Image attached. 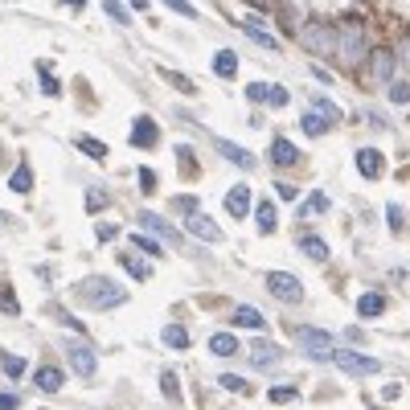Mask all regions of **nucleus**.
<instances>
[{
    "label": "nucleus",
    "mask_w": 410,
    "mask_h": 410,
    "mask_svg": "<svg viewBox=\"0 0 410 410\" xmlns=\"http://www.w3.org/2000/svg\"><path fill=\"white\" fill-rule=\"evenodd\" d=\"M271 107H287V86H275V95H271Z\"/></svg>",
    "instance_id": "864d4df0"
},
{
    "label": "nucleus",
    "mask_w": 410,
    "mask_h": 410,
    "mask_svg": "<svg viewBox=\"0 0 410 410\" xmlns=\"http://www.w3.org/2000/svg\"><path fill=\"white\" fill-rule=\"evenodd\" d=\"M299 128H304V135L320 140V135H328V131H332V119H324L320 111H308L304 119H299Z\"/></svg>",
    "instance_id": "b1692460"
},
{
    "label": "nucleus",
    "mask_w": 410,
    "mask_h": 410,
    "mask_svg": "<svg viewBox=\"0 0 410 410\" xmlns=\"http://www.w3.org/2000/svg\"><path fill=\"white\" fill-rule=\"evenodd\" d=\"M222 390H230V394H250L255 386H250V381H242V377H234V374H222Z\"/></svg>",
    "instance_id": "e433bc0d"
},
{
    "label": "nucleus",
    "mask_w": 410,
    "mask_h": 410,
    "mask_svg": "<svg viewBox=\"0 0 410 410\" xmlns=\"http://www.w3.org/2000/svg\"><path fill=\"white\" fill-rule=\"evenodd\" d=\"M295 344H299V353H308L312 361L332 357V337H328L324 328H295Z\"/></svg>",
    "instance_id": "20e7f679"
},
{
    "label": "nucleus",
    "mask_w": 410,
    "mask_h": 410,
    "mask_svg": "<svg viewBox=\"0 0 410 410\" xmlns=\"http://www.w3.org/2000/svg\"><path fill=\"white\" fill-rule=\"evenodd\" d=\"M267 292L283 304H304V283L292 271H267Z\"/></svg>",
    "instance_id": "39448f33"
},
{
    "label": "nucleus",
    "mask_w": 410,
    "mask_h": 410,
    "mask_svg": "<svg viewBox=\"0 0 410 410\" xmlns=\"http://www.w3.org/2000/svg\"><path fill=\"white\" fill-rule=\"evenodd\" d=\"M9 189H13V193H29V189H33V173H29V164H21L13 177H9Z\"/></svg>",
    "instance_id": "c756f323"
},
{
    "label": "nucleus",
    "mask_w": 410,
    "mask_h": 410,
    "mask_svg": "<svg viewBox=\"0 0 410 410\" xmlns=\"http://www.w3.org/2000/svg\"><path fill=\"white\" fill-rule=\"evenodd\" d=\"M275 197H283V201H295V197H299V189H295L292 180H275Z\"/></svg>",
    "instance_id": "c03bdc74"
},
{
    "label": "nucleus",
    "mask_w": 410,
    "mask_h": 410,
    "mask_svg": "<svg viewBox=\"0 0 410 410\" xmlns=\"http://www.w3.org/2000/svg\"><path fill=\"white\" fill-rule=\"evenodd\" d=\"M386 222H390L394 234H402V230H406V213H402V205H386Z\"/></svg>",
    "instance_id": "c9c22d12"
},
{
    "label": "nucleus",
    "mask_w": 410,
    "mask_h": 410,
    "mask_svg": "<svg viewBox=\"0 0 410 410\" xmlns=\"http://www.w3.org/2000/svg\"><path fill=\"white\" fill-rule=\"evenodd\" d=\"M295 398H299V394H295L292 386H275V390H271V402H295Z\"/></svg>",
    "instance_id": "a18cd8bd"
},
{
    "label": "nucleus",
    "mask_w": 410,
    "mask_h": 410,
    "mask_svg": "<svg viewBox=\"0 0 410 410\" xmlns=\"http://www.w3.org/2000/svg\"><path fill=\"white\" fill-rule=\"evenodd\" d=\"M95 234H98V242H111V238H119V226H111V222H103V226H98Z\"/></svg>",
    "instance_id": "8fccbe9b"
},
{
    "label": "nucleus",
    "mask_w": 410,
    "mask_h": 410,
    "mask_svg": "<svg viewBox=\"0 0 410 410\" xmlns=\"http://www.w3.org/2000/svg\"><path fill=\"white\" fill-rule=\"evenodd\" d=\"M66 361H70V369L78 377H95V369H98V357L91 353V344H82V341H66Z\"/></svg>",
    "instance_id": "0eeeda50"
},
{
    "label": "nucleus",
    "mask_w": 410,
    "mask_h": 410,
    "mask_svg": "<svg viewBox=\"0 0 410 410\" xmlns=\"http://www.w3.org/2000/svg\"><path fill=\"white\" fill-rule=\"evenodd\" d=\"M177 160H180V168H185V177H201V164H197L189 144H177Z\"/></svg>",
    "instance_id": "bb28decb"
},
{
    "label": "nucleus",
    "mask_w": 410,
    "mask_h": 410,
    "mask_svg": "<svg viewBox=\"0 0 410 410\" xmlns=\"http://www.w3.org/2000/svg\"><path fill=\"white\" fill-rule=\"evenodd\" d=\"M131 144L135 148H156L160 144V123L152 115H135L131 119Z\"/></svg>",
    "instance_id": "1a4fd4ad"
},
{
    "label": "nucleus",
    "mask_w": 410,
    "mask_h": 410,
    "mask_svg": "<svg viewBox=\"0 0 410 410\" xmlns=\"http://www.w3.org/2000/svg\"><path fill=\"white\" fill-rule=\"evenodd\" d=\"M312 107H316V111L324 115V119H332V123H337V119H341V111H337V103H332V98H312Z\"/></svg>",
    "instance_id": "4c0bfd02"
},
{
    "label": "nucleus",
    "mask_w": 410,
    "mask_h": 410,
    "mask_svg": "<svg viewBox=\"0 0 410 410\" xmlns=\"http://www.w3.org/2000/svg\"><path fill=\"white\" fill-rule=\"evenodd\" d=\"M0 369H4L9 377H25L29 365H25V357H16V353H0Z\"/></svg>",
    "instance_id": "7c9ffc66"
},
{
    "label": "nucleus",
    "mask_w": 410,
    "mask_h": 410,
    "mask_svg": "<svg viewBox=\"0 0 410 410\" xmlns=\"http://www.w3.org/2000/svg\"><path fill=\"white\" fill-rule=\"evenodd\" d=\"M271 95H275V86H267V82H250L246 86V98L259 103V107H271Z\"/></svg>",
    "instance_id": "c85d7f7f"
},
{
    "label": "nucleus",
    "mask_w": 410,
    "mask_h": 410,
    "mask_svg": "<svg viewBox=\"0 0 410 410\" xmlns=\"http://www.w3.org/2000/svg\"><path fill=\"white\" fill-rule=\"evenodd\" d=\"M295 246H299L312 262H328V242L320 238V234H299V238H295Z\"/></svg>",
    "instance_id": "f3484780"
},
{
    "label": "nucleus",
    "mask_w": 410,
    "mask_h": 410,
    "mask_svg": "<svg viewBox=\"0 0 410 410\" xmlns=\"http://www.w3.org/2000/svg\"><path fill=\"white\" fill-rule=\"evenodd\" d=\"M164 9H173L177 16H189V21H197V9L189 4V0H160Z\"/></svg>",
    "instance_id": "58836bf2"
},
{
    "label": "nucleus",
    "mask_w": 410,
    "mask_h": 410,
    "mask_svg": "<svg viewBox=\"0 0 410 410\" xmlns=\"http://www.w3.org/2000/svg\"><path fill=\"white\" fill-rule=\"evenodd\" d=\"M390 98H394V103H410V82H394Z\"/></svg>",
    "instance_id": "49530a36"
},
{
    "label": "nucleus",
    "mask_w": 410,
    "mask_h": 410,
    "mask_svg": "<svg viewBox=\"0 0 410 410\" xmlns=\"http://www.w3.org/2000/svg\"><path fill=\"white\" fill-rule=\"evenodd\" d=\"M131 9H148V0H131Z\"/></svg>",
    "instance_id": "13d9d810"
},
{
    "label": "nucleus",
    "mask_w": 410,
    "mask_h": 410,
    "mask_svg": "<svg viewBox=\"0 0 410 410\" xmlns=\"http://www.w3.org/2000/svg\"><path fill=\"white\" fill-rule=\"evenodd\" d=\"M160 390H164L168 402H180V386H177V374H173V369H164L160 374Z\"/></svg>",
    "instance_id": "72a5a7b5"
},
{
    "label": "nucleus",
    "mask_w": 410,
    "mask_h": 410,
    "mask_svg": "<svg viewBox=\"0 0 410 410\" xmlns=\"http://www.w3.org/2000/svg\"><path fill=\"white\" fill-rule=\"evenodd\" d=\"M357 316H365V320H377V316H386V295H381V292L357 295Z\"/></svg>",
    "instance_id": "a211bd4d"
},
{
    "label": "nucleus",
    "mask_w": 410,
    "mask_h": 410,
    "mask_svg": "<svg viewBox=\"0 0 410 410\" xmlns=\"http://www.w3.org/2000/svg\"><path fill=\"white\" fill-rule=\"evenodd\" d=\"M255 226H259V234H275V226H279L275 201H259L255 205Z\"/></svg>",
    "instance_id": "412c9836"
},
{
    "label": "nucleus",
    "mask_w": 410,
    "mask_h": 410,
    "mask_svg": "<svg viewBox=\"0 0 410 410\" xmlns=\"http://www.w3.org/2000/svg\"><path fill=\"white\" fill-rule=\"evenodd\" d=\"M160 74H164L168 82H173V86H180V91H189V95H193V82H189V78H180L177 70H160Z\"/></svg>",
    "instance_id": "de8ad7c7"
},
{
    "label": "nucleus",
    "mask_w": 410,
    "mask_h": 410,
    "mask_svg": "<svg viewBox=\"0 0 410 410\" xmlns=\"http://www.w3.org/2000/svg\"><path fill=\"white\" fill-rule=\"evenodd\" d=\"M210 353H217V357H234V353H238V341H234L230 332H217V337H210Z\"/></svg>",
    "instance_id": "a878e982"
},
{
    "label": "nucleus",
    "mask_w": 410,
    "mask_h": 410,
    "mask_svg": "<svg viewBox=\"0 0 410 410\" xmlns=\"http://www.w3.org/2000/svg\"><path fill=\"white\" fill-rule=\"evenodd\" d=\"M226 213L230 217H246L250 213V185H234L226 193Z\"/></svg>",
    "instance_id": "dca6fc26"
},
{
    "label": "nucleus",
    "mask_w": 410,
    "mask_h": 410,
    "mask_svg": "<svg viewBox=\"0 0 410 410\" xmlns=\"http://www.w3.org/2000/svg\"><path fill=\"white\" fill-rule=\"evenodd\" d=\"M299 46L308 49V53H332V49H337V25L308 21V25L299 29Z\"/></svg>",
    "instance_id": "7ed1b4c3"
},
{
    "label": "nucleus",
    "mask_w": 410,
    "mask_h": 410,
    "mask_svg": "<svg viewBox=\"0 0 410 410\" xmlns=\"http://www.w3.org/2000/svg\"><path fill=\"white\" fill-rule=\"evenodd\" d=\"M332 365H341L344 374H353V377H374L377 369H381V361L374 357H365V353H353V349H332Z\"/></svg>",
    "instance_id": "423d86ee"
},
{
    "label": "nucleus",
    "mask_w": 410,
    "mask_h": 410,
    "mask_svg": "<svg viewBox=\"0 0 410 410\" xmlns=\"http://www.w3.org/2000/svg\"><path fill=\"white\" fill-rule=\"evenodd\" d=\"M78 152L95 156V160H107V144H98V140H91V135H78Z\"/></svg>",
    "instance_id": "473e14b6"
},
{
    "label": "nucleus",
    "mask_w": 410,
    "mask_h": 410,
    "mask_svg": "<svg viewBox=\"0 0 410 410\" xmlns=\"http://www.w3.org/2000/svg\"><path fill=\"white\" fill-rule=\"evenodd\" d=\"M344 341H349V344H365V341H369V337H365L361 328H344Z\"/></svg>",
    "instance_id": "3c124183"
},
{
    "label": "nucleus",
    "mask_w": 410,
    "mask_h": 410,
    "mask_svg": "<svg viewBox=\"0 0 410 410\" xmlns=\"http://www.w3.org/2000/svg\"><path fill=\"white\" fill-rule=\"evenodd\" d=\"M173 205H177V213H197V205H201V197H193V193H180V197H173Z\"/></svg>",
    "instance_id": "ea45409f"
},
{
    "label": "nucleus",
    "mask_w": 410,
    "mask_h": 410,
    "mask_svg": "<svg viewBox=\"0 0 410 410\" xmlns=\"http://www.w3.org/2000/svg\"><path fill=\"white\" fill-rule=\"evenodd\" d=\"M185 230H189L193 238H201V242H217V238H222L217 222H210L205 213H185Z\"/></svg>",
    "instance_id": "9b49d317"
},
{
    "label": "nucleus",
    "mask_w": 410,
    "mask_h": 410,
    "mask_svg": "<svg viewBox=\"0 0 410 410\" xmlns=\"http://www.w3.org/2000/svg\"><path fill=\"white\" fill-rule=\"evenodd\" d=\"M103 205H107V193H103V189H86V210H103Z\"/></svg>",
    "instance_id": "79ce46f5"
},
{
    "label": "nucleus",
    "mask_w": 410,
    "mask_h": 410,
    "mask_svg": "<svg viewBox=\"0 0 410 410\" xmlns=\"http://www.w3.org/2000/svg\"><path fill=\"white\" fill-rule=\"evenodd\" d=\"M140 226H144L148 234H156V238H164V242H173V246H185V238H180V230L173 226V222H164L160 213H152V210H140Z\"/></svg>",
    "instance_id": "6e6552de"
},
{
    "label": "nucleus",
    "mask_w": 410,
    "mask_h": 410,
    "mask_svg": "<svg viewBox=\"0 0 410 410\" xmlns=\"http://www.w3.org/2000/svg\"><path fill=\"white\" fill-rule=\"evenodd\" d=\"M230 320H234L238 328H255V332H262V328H267L262 312H259V308H246V304H238V308L230 312Z\"/></svg>",
    "instance_id": "aec40b11"
},
{
    "label": "nucleus",
    "mask_w": 410,
    "mask_h": 410,
    "mask_svg": "<svg viewBox=\"0 0 410 410\" xmlns=\"http://www.w3.org/2000/svg\"><path fill=\"white\" fill-rule=\"evenodd\" d=\"M21 406V398L16 394H0V410H16Z\"/></svg>",
    "instance_id": "603ef678"
},
{
    "label": "nucleus",
    "mask_w": 410,
    "mask_h": 410,
    "mask_svg": "<svg viewBox=\"0 0 410 410\" xmlns=\"http://www.w3.org/2000/svg\"><path fill=\"white\" fill-rule=\"evenodd\" d=\"M242 33H246V37H250V41H255V46L271 49V53H275V49H279V41H275V37H271V33L262 29V25H255V16H246V21H242Z\"/></svg>",
    "instance_id": "5701e85b"
},
{
    "label": "nucleus",
    "mask_w": 410,
    "mask_h": 410,
    "mask_svg": "<svg viewBox=\"0 0 410 410\" xmlns=\"http://www.w3.org/2000/svg\"><path fill=\"white\" fill-rule=\"evenodd\" d=\"M246 4H259V9H267V4H271V0H246Z\"/></svg>",
    "instance_id": "bf43d9fd"
},
{
    "label": "nucleus",
    "mask_w": 410,
    "mask_h": 410,
    "mask_svg": "<svg viewBox=\"0 0 410 410\" xmlns=\"http://www.w3.org/2000/svg\"><path fill=\"white\" fill-rule=\"evenodd\" d=\"M213 74H217V78H234V74H238V53H234V49H217V53H213Z\"/></svg>",
    "instance_id": "4be33fe9"
},
{
    "label": "nucleus",
    "mask_w": 410,
    "mask_h": 410,
    "mask_svg": "<svg viewBox=\"0 0 410 410\" xmlns=\"http://www.w3.org/2000/svg\"><path fill=\"white\" fill-rule=\"evenodd\" d=\"M37 386H41L46 394H58L66 386V374L58 369V365H41V369H37Z\"/></svg>",
    "instance_id": "393cba45"
},
{
    "label": "nucleus",
    "mask_w": 410,
    "mask_h": 410,
    "mask_svg": "<svg viewBox=\"0 0 410 410\" xmlns=\"http://www.w3.org/2000/svg\"><path fill=\"white\" fill-rule=\"evenodd\" d=\"M66 4H86V0H66Z\"/></svg>",
    "instance_id": "052dcab7"
},
{
    "label": "nucleus",
    "mask_w": 410,
    "mask_h": 410,
    "mask_svg": "<svg viewBox=\"0 0 410 410\" xmlns=\"http://www.w3.org/2000/svg\"><path fill=\"white\" fill-rule=\"evenodd\" d=\"M279 357H283V349H279V344L255 337V344H250V365H255V369H271Z\"/></svg>",
    "instance_id": "ddd939ff"
},
{
    "label": "nucleus",
    "mask_w": 410,
    "mask_h": 410,
    "mask_svg": "<svg viewBox=\"0 0 410 410\" xmlns=\"http://www.w3.org/2000/svg\"><path fill=\"white\" fill-rule=\"evenodd\" d=\"M394 53L390 49H374V53H369V78L374 82H390L394 78Z\"/></svg>",
    "instance_id": "4468645a"
},
{
    "label": "nucleus",
    "mask_w": 410,
    "mask_h": 410,
    "mask_svg": "<svg viewBox=\"0 0 410 410\" xmlns=\"http://www.w3.org/2000/svg\"><path fill=\"white\" fill-rule=\"evenodd\" d=\"M312 78H316V82H332V74H328V70H320V66H312Z\"/></svg>",
    "instance_id": "5fc2aeb1"
},
{
    "label": "nucleus",
    "mask_w": 410,
    "mask_h": 410,
    "mask_svg": "<svg viewBox=\"0 0 410 410\" xmlns=\"http://www.w3.org/2000/svg\"><path fill=\"white\" fill-rule=\"evenodd\" d=\"M0 312H4V316H16V312H21V308H16V295L9 292V287L0 292Z\"/></svg>",
    "instance_id": "37998d69"
},
{
    "label": "nucleus",
    "mask_w": 410,
    "mask_h": 410,
    "mask_svg": "<svg viewBox=\"0 0 410 410\" xmlns=\"http://www.w3.org/2000/svg\"><path fill=\"white\" fill-rule=\"evenodd\" d=\"M328 210H332L328 193H312V197H308V205H304V213H308V217H316V213H328Z\"/></svg>",
    "instance_id": "f704fd0d"
},
{
    "label": "nucleus",
    "mask_w": 410,
    "mask_h": 410,
    "mask_svg": "<svg viewBox=\"0 0 410 410\" xmlns=\"http://www.w3.org/2000/svg\"><path fill=\"white\" fill-rule=\"evenodd\" d=\"M271 160H275V168H292V164L299 160V148H295L287 135H275V140H271Z\"/></svg>",
    "instance_id": "2eb2a0df"
},
{
    "label": "nucleus",
    "mask_w": 410,
    "mask_h": 410,
    "mask_svg": "<svg viewBox=\"0 0 410 410\" xmlns=\"http://www.w3.org/2000/svg\"><path fill=\"white\" fill-rule=\"evenodd\" d=\"M135 246H140V250H148V255H156V259H160V255H164V246L156 242L152 234H135Z\"/></svg>",
    "instance_id": "a19ab883"
},
{
    "label": "nucleus",
    "mask_w": 410,
    "mask_h": 410,
    "mask_svg": "<svg viewBox=\"0 0 410 410\" xmlns=\"http://www.w3.org/2000/svg\"><path fill=\"white\" fill-rule=\"evenodd\" d=\"M365 41H369V37H365V25L353 21V16H344L341 29H337V53H341V62L344 66H361V62H365V53H369Z\"/></svg>",
    "instance_id": "f257e3e1"
},
{
    "label": "nucleus",
    "mask_w": 410,
    "mask_h": 410,
    "mask_svg": "<svg viewBox=\"0 0 410 410\" xmlns=\"http://www.w3.org/2000/svg\"><path fill=\"white\" fill-rule=\"evenodd\" d=\"M135 173H140V189L152 193V189H156V173H152V168H135Z\"/></svg>",
    "instance_id": "09e8293b"
},
{
    "label": "nucleus",
    "mask_w": 410,
    "mask_h": 410,
    "mask_svg": "<svg viewBox=\"0 0 410 410\" xmlns=\"http://www.w3.org/2000/svg\"><path fill=\"white\" fill-rule=\"evenodd\" d=\"M353 164H357V173L365 180H377L386 173V156H381L377 148H357V152H353Z\"/></svg>",
    "instance_id": "9d476101"
},
{
    "label": "nucleus",
    "mask_w": 410,
    "mask_h": 410,
    "mask_svg": "<svg viewBox=\"0 0 410 410\" xmlns=\"http://www.w3.org/2000/svg\"><path fill=\"white\" fill-rule=\"evenodd\" d=\"M160 341L168 344V349H189V332H185L180 324H168V328L160 332Z\"/></svg>",
    "instance_id": "cd10ccee"
},
{
    "label": "nucleus",
    "mask_w": 410,
    "mask_h": 410,
    "mask_svg": "<svg viewBox=\"0 0 410 410\" xmlns=\"http://www.w3.org/2000/svg\"><path fill=\"white\" fill-rule=\"evenodd\" d=\"M213 148H217V156L222 160H230V164H238V168H255V152H246V148H238L234 140H213Z\"/></svg>",
    "instance_id": "f8f14e48"
},
{
    "label": "nucleus",
    "mask_w": 410,
    "mask_h": 410,
    "mask_svg": "<svg viewBox=\"0 0 410 410\" xmlns=\"http://www.w3.org/2000/svg\"><path fill=\"white\" fill-rule=\"evenodd\" d=\"M103 13L111 16L115 25H131V13L123 9V4H119V0H103Z\"/></svg>",
    "instance_id": "2f4dec72"
},
{
    "label": "nucleus",
    "mask_w": 410,
    "mask_h": 410,
    "mask_svg": "<svg viewBox=\"0 0 410 410\" xmlns=\"http://www.w3.org/2000/svg\"><path fill=\"white\" fill-rule=\"evenodd\" d=\"M119 267H123L131 279H148V275H152L148 259H144V255H135V250H119Z\"/></svg>",
    "instance_id": "6ab92c4d"
},
{
    "label": "nucleus",
    "mask_w": 410,
    "mask_h": 410,
    "mask_svg": "<svg viewBox=\"0 0 410 410\" xmlns=\"http://www.w3.org/2000/svg\"><path fill=\"white\" fill-rule=\"evenodd\" d=\"M402 62L410 66V41H406V46H402Z\"/></svg>",
    "instance_id": "4d7b16f0"
},
{
    "label": "nucleus",
    "mask_w": 410,
    "mask_h": 410,
    "mask_svg": "<svg viewBox=\"0 0 410 410\" xmlns=\"http://www.w3.org/2000/svg\"><path fill=\"white\" fill-rule=\"evenodd\" d=\"M78 292L95 304V308H119V304H128V292L115 283V279H107V275H86L78 283Z\"/></svg>",
    "instance_id": "f03ea898"
},
{
    "label": "nucleus",
    "mask_w": 410,
    "mask_h": 410,
    "mask_svg": "<svg viewBox=\"0 0 410 410\" xmlns=\"http://www.w3.org/2000/svg\"><path fill=\"white\" fill-rule=\"evenodd\" d=\"M41 91H46V95H58V82H53V78L46 74V78H41Z\"/></svg>",
    "instance_id": "6e6d98bb"
}]
</instances>
